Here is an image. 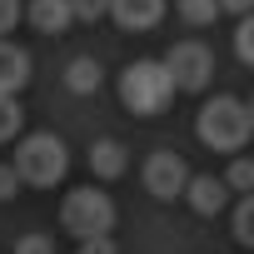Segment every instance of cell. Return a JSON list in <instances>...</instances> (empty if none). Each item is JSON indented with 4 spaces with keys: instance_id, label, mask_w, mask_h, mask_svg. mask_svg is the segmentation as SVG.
Segmentation results:
<instances>
[{
    "instance_id": "6da1fadb",
    "label": "cell",
    "mask_w": 254,
    "mask_h": 254,
    "mask_svg": "<svg viewBox=\"0 0 254 254\" xmlns=\"http://www.w3.org/2000/svg\"><path fill=\"white\" fill-rule=\"evenodd\" d=\"M194 135H199L209 150H219V155H239L244 140L254 135V130H249V105L234 100V95H214V100L199 110V120H194Z\"/></svg>"
},
{
    "instance_id": "7a4b0ae2",
    "label": "cell",
    "mask_w": 254,
    "mask_h": 254,
    "mask_svg": "<svg viewBox=\"0 0 254 254\" xmlns=\"http://www.w3.org/2000/svg\"><path fill=\"white\" fill-rule=\"evenodd\" d=\"M65 170H70V155H65V140L60 135L35 130V135H25L15 145V175H20V185L50 190V185L65 180Z\"/></svg>"
},
{
    "instance_id": "3957f363",
    "label": "cell",
    "mask_w": 254,
    "mask_h": 254,
    "mask_svg": "<svg viewBox=\"0 0 254 254\" xmlns=\"http://www.w3.org/2000/svg\"><path fill=\"white\" fill-rule=\"evenodd\" d=\"M175 95V80L165 70V60H135L120 75V100L130 115H160Z\"/></svg>"
},
{
    "instance_id": "277c9868",
    "label": "cell",
    "mask_w": 254,
    "mask_h": 254,
    "mask_svg": "<svg viewBox=\"0 0 254 254\" xmlns=\"http://www.w3.org/2000/svg\"><path fill=\"white\" fill-rule=\"evenodd\" d=\"M60 229H70L75 239H95V234H110L115 229V199L95 185L85 190H70L60 199Z\"/></svg>"
},
{
    "instance_id": "5b68a950",
    "label": "cell",
    "mask_w": 254,
    "mask_h": 254,
    "mask_svg": "<svg viewBox=\"0 0 254 254\" xmlns=\"http://www.w3.org/2000/svg\"><path fill=\"white\" fill-rule=\"evenodd\" d=\"M165 70H170L175 90L199 95V90L209 85V75H214V55H209V45H199V40H175L170 55H165Z\"/></svg>"
},
{
    "instance_id": "8992f818",
    "label": "cell",
    "mask_w": 254,
    "mask_h": 254,
    "mask_svg": "<svg viewBox=\"0 0 254 254\" xmlns=\"http://www.w3.org/2000/svg\"><path fill=\"white\" fill-rule=\"evenodd\" d=\"M185 185H190V165L175 150H155L145 160V190L155 199H175V194H185Z\"/></svg>"
},
{
    "instance_id": "52a82bcc",
    "label": "cell",
    "mask_w": 254,
    "mask_h": 254,
    "mask_svg": "<svg viewBox=\"0 0 254 254\" xmlns=\"http://www.w3.org/2000/svg\"><path fill=\"white\" fill-rule=\"evenodd\" d=\"M110 15L120 30H155L160 15H165V0H110Z\"/></svg>"
},
{
    "instance_id": "ba28073f",
    "label": "cell",
    "mask_w": 254,
    "mask_h": 254,
    "mask_svg": "<svg viewBox=\"0 0 254 254\" xmlns=\"http://www.w3.org/2000/svg\"><path fill=\"white\" fill-rule=\"evenodd\" d=\"M185 199H190V209L194 214H219L224 204H229V190H224V180H214V175H190V185H185Z\"/></svg>"
},
{
    "instance_id": "9c48e42d",
    "label": "cell",
    "mask_w": 254,
    "mask_h": 254,
    "mask_svg": "<svg viewBox=\"0 0 254 254\" xmlns=\"http://www.w3.org/2000/svg\"><path fill=\"white\" fill-rule=\"evenodd\" d=\"M25 15H30V25H35L40 35H65V30L75 25L70 0H30V5H25Z\"/></svg>"
},
{
    "instance_id": "30bf717a",
    "label": "cell",
    "mask_w": 254,
    "mask_h": 254,
    "mask_svg": "<svg viewBox=\"0 0 254 254\" xmlns=\"http://www.w3.org/2000/svg\"><path fill=\"white\" fill-rule=\"evenodd\" d=\"M30 80V55L10 40H0V95H20Z\"/></svg>"
},
{
    "instance_id": "8fae6325",
    "label": "cell",
    "mask_w": 254,
    "mask_h": 254,
    "mask_svg": "<svg viewBox=\"0 0 254 254\" xmlns=\"http://www.w3.org/2000/svg\"><path fill=\"white\" fill-rule=\"evenodd\" d=\"M125 165H130V155H125L120 140H95V145H90V175H95V180H120Z\"/></svg>"
},
{
    "instance_id": "7c38bea8",
    "label": "cell",
    "mask_w": 254,
    "mask_h": 254,
    "mask_svg": "<svg viewBox=\"0 0 254 254\" xmlns=\"http://www.w3.org/2000/svg\"><path fill=\"white\" fill-rule=\"evenodd\" d=\"M100 80H105V75H100V65H95L90 55H75V60L65 65V90H75V95H95Z\"/></svg>"
},
{
    "instance_id": "4fadbf2b",
    "label": "cell",
    "mask_w": 254,
    "mask_h": 254,
    "mask_svg": "<svg viewBox=\"0 0 254 254\" xmlns=\"http://www.w3.org/2000/svg\"><path fill=\"white\" fill-rule=\"evenodd\" d=\"M224 190L254 194V160H249V155H234V160H229V170H224Z\"/></svg>"
},
{
    "instance_id": "5bb4252c",
    "label": "cell",
    "mask_w": 254,
    "mask_h": 254,
    "mask_svg": "<svg viewBox=\"0 0 254 254\" xmlns=\"http://www.w3.org/2000/svg\"><path fill=\"white\" fill-rule=\"evenodd\" d=\"M20 120H25V110H20V100H15V95H0V145H5V140H15V135H20Z\"/></svg>"
},
{
    "instance_id": "9a60e30c",
    "label": "cell",
    "mask_w": 254,
    "mask_h": 254,
    "mask_svg": "<svg viewBox=\"0 0 254 254\" xmlns=\"http://www.w3.org/2000/svg\"><path fill=\"white\" fill-rule=\"evenodd\" d=\"M175 10H180L185 25H209V20L219 15V0H180Z\"/></svg>"
},
{
    "instance_id": "2e32d148",
    "label": "cell",
    "mask_w": 254,
    "mask_h": 254,
    "mask_svg": "<svg viewBox=\"0 0 254 254\" xmlns=\"http://www.w3.org/2000/svg\"><path fill=\"white\" fill-rule=\"evenodd\" d=\"M234 239L244 249H254V194H244L239 209H234Z\"/></svg>"
},
{
    "instance_id": "e0dca14e",
    "label": "cell",
    "mask_w": 254,
    "mask_h": 254,
    "mask_svg": "<svg viewBox=\"0 0 254 254\" xmlns=\"http://www.w3.org/2000/svg\"><path fill=\"white\" fill-rule=\"evenodd\" d=\"M234 55L244 60V65H254V10L239 20V30H234Z\"/></svg>"
},
{
    "instance_id": "ac0fdd59",
    "label": "cell",
    "mask_w": 254,
    "mask_h": 254,
    "mask_svg": "<svg viewBox=\"0 0 254 254\" xmlns=\"http://www.w3.org/2000/svg\"><path fill=\"white\" fill-rule=\"evenodd\" d=\"M15 254H55V239L50 234H20L15 239Z\"/></svg>"
},
{
    "instance_id": "d6986e66",
    "label": "cell",
    "mask_w": 254,
    "mask_h": 254,
    "mask_svg": "<svg viewBox=\"0 0 254 254\" xmlns=\"http://www.w3.org/2000/svg\"><path fill=\"white\" fill-rule=\"evenodd\" d=\"M70 10H75V20H100V15H110V0H70Z\"/></svg>"
},
{
    "instance_id": "ffe728a7",
    "label": "cell",
    "mask_w": 254,
    "mask_h": 254,
    "mask_svg": "<svg viewBox=\"0 0 254 254\" xmlns=\"http://www.w3.org/2000/svg\"><path fill=\"white\" fill-rule=\"evenodd\" d=\"M25 15L20 0H0V40H5V30H15V20Z\"/></svg>"
},
{
    "instance_id": "44dd1931",
    "label": "cell",
    "mask_w": 254,
    "mask_h": 254,
    "mask_svg": "<svg viewBox=\"0 0 254 254\" xmlns=\"http://www.w3.org/2000/svg\"><path fill=\"white\" fill-rule=\"evenodd\" d=\"M75 254H120V249H115V239H110V234H95V239H80V249H75Z\"/></svg>"
},
{
    "instance_id": "7402d4cb",
    "label": "cell",
    "mask_w": 254,
    "mask_h": 254,
    "mask_svg": "<svg viewBox=\"0 0 254 254\" xmlns=\"http://www.w3.org/2000/svg\"><path fill=\"white\" fill-rule=\"evenodd\" d=\"M20 194V175H15V165H0V199H15Z\"/></svg>"
},
{
    "instance_id": "603a6c76",
    "label": "cell",
    "mask_w": 254,
    "mask_h": 254,
    "mask_svg": "<svg viewBox=\"0 0 254 254\" xmlns=\"http://www.w3.org/2000/svg\"><path fill=\"white\" fill-rule=\"evenodd\" d=\"M219 10H234V15H249L254 0H219Z\"/></svg>"
},
{
    "instance_id": "cb8c5ba5",
    "label": "cell",
    "mask_w": 254,
    "mask_h": 254,
    "mask_svg": "<svg viewBox=\"0 0 254 254\" xmlns=\"http://www.w3.org/2000/svg\"><path fill=\"white\" fill-rule=\"evenodd\" d=\"M249 130H254V100H249Z\"/></svg>"
}]
</instances>
